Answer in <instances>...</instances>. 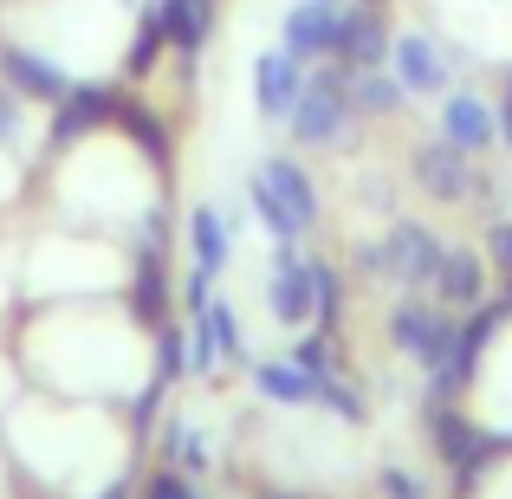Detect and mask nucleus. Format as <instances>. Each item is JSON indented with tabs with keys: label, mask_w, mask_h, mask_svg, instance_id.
<instances>
[{
	"label": "nucleus",
	"mask_w": 512,
	"mask_h": 499,
	"mask_svg": "<svg viewBox=\"0 0 512 499\" xmlns=\"http://www.w3.org/2000/svg\"><path fill=\"white\" fill-rule=\"evenodd\" d=\"M415 182H422L435 201H461L467 182H474V169H467V150H454V143L415 150Z\"/></svg>",
	"instance_id": "nucleus-8"
},
{
	"label": "nucleus",
	"mask_w": 512,
	"mask_h": 499,
	"mask_svg": "<svg viewBox=\"0 0 512 499\" xmlns=\"http://www.w3.org/2000/svg\"><path fill=\"white\" fill-rule=\"evenodd\" d=\"M253 208H260V221L273 227L279 240H292V234H305V227L318 221V188H312V175L299 163L273 156V163L253 175Z\"/></svg>",
	"instance_id": "nucleus-1"
},
{
	"label": "nucleus",
	"mask_w": 512,
	"mask_h": 499,
	"mask_svg": "<svg viewBox=\"0 0 512 499\" xmlns=\"http://www.w3.org/2000/svg\"><path fill=\"white\" fill-rule=\"evenodd\" d=\"M338 26H344V7L338 0H299L286 13V52L292 59H331L338 52Z\"/></svg>",
	"instance_id": "nucleus-4"
},
{
	"label": "nucleus",
	"mask_w": 512,
	"mask_h": 499,
	"mask_svg": "<svg viewBox=\"0 0 512 499\" xmlns=\"http://www.w3.org/2000/svg\"><path fill=\"white\" fill-rule=\"evenodd\" d=\"M435 286L448 292L454 305H467L480 292V260L474 253H441V273H435Z\"/></svg>",
	"instance_id": "nucleus-12"
},
{
	"label": "nucleus",
	"mask_w": 512,
	"mask_h": 499,
	"mask_svg": "<svg viewBox=\"0 0 512 499\" xmlns=\"http://www.w3.org/2000/svg\"><path fill=\"white\" fill-rule=\"evenodd\" d=\"M357 7H383V0H357Z\"/></svg>",
	"instance_id": "nucleus-14"
},
{
	"label": "nucleus",
	"mask_w": 512,
	"mask_h": 499,
	"mask_svg": "<svg viewBox=\"0 0 512 499\" xmlns=\"http://www.w3.org/2000/svg\"><path fill=\"white\" fill-rule=\"evenodd\" d=\"M188 240H195V266H201V273H221V266H227V221L214 208H195Z\"/></svg>",
	"instance_id": "nucleus-11"
},
{
	"label": "nucleus",
	"mask_w": 512,
	"mask_h": 499,
	"mask_svg": "<svg viewBox=\"0 0 512 499\" xmlns=\"http://www.w3.org/2000/svg\"><path fill=\"white\" fill-rule=\"evenodd\" d=\"M338 65L350 72H376L389 65V33H383V7H344V26H338Z\"/></svg>",
	"instance_id": "nucleus-5"
},
{
	"label": "nucleus",
	"mask_w": 512,
	"mask_h": 499,
	"mask_svg": "<svg viewBox=\"0 0 512 499\" xmlns=\"http://www.w3.org/2000/svg\"><path fill=\"white\" fill-rule=\"evenodd\" d=\"M0 78L13 85V98H33V104H59L72 91L65 65L39 46H0Z\"/></svg>",
	"instance_id": "nucleus-3"
},
{
	"label": "nucleus",
	"mask_w": 512,
	"mask_h": 499,
	"mask_svg": "<svg viewBox=\"0 0 512 499\" xmlns=\"http://www.w3.org/2000/svg\"><path fill=\"white\" fill-rule=\"evenodd\" d=\"M350 124V91L338 72H312L299 85V98H292V137L312 143V150H325V143H338Z\"/></svg>",
	"instance_id": "nucleus-2"
},
{
	"label": "nucleus",
	"mask_w": 512,
	"mask_h": 499,
	"mask_svg": "<svg viewBox=\"0 0 512 499\" xmlns=\"http://www.w3.org/2000/svg\"><path fill=\"white\" fill-rule=\"evenodd\" d=\"M156 20H163V33L182 52H195L201 39H208V26H214V7L208 0H156Z\"/></svg>",
	"instance_id": "nucleus-10"
},
{
	"label": "nucleus",
	"mask_w": 512,
	"mask_h": 499,
	"mask_svg": "<svg viewBox=\"0 0 512 499\" xmlns=\"http://www.w3.org/2000/svg\"><path fill=\"white\" fill-rule=\"evenodd\" d=\"M13 137H20V98L0 91V143H13Z\"/></svg>",
	"instance_id": "nucleus-13"
},
{
	"label": "nucleus",
	"mask_w": 512,
	"mask_h": 499,
	"mask_svg": "<svg viewBox=\"0 0 512 499\" xmlns=\"http://www.w3.org/2000/svg\"><path fill=\"white\" fill-rule=\"evenodd\" d=\"M389 65H396V85H402V91H415V98L441 91V78H448V65H441L435 39H422V33L389 39Z\"/></svg>",
	"instance_id": "nucleus-7"
},
{
	"label": "nucleus",
	"mask_w": 512,
	"mask_h": 499,
	"mask_svg": "<svg viewBox=\"0 0 512 499\" xmlns=\"http://www.w3.org/2000/svg\"><path fill=\"white\" fill-rule=\"evenodd\" d=\"M441 137L454 143V150H467V156H480V150H493V137H500V124H493V111L480 98H448V111H441Z\"/></svg>",
	"instance_id": "nucleus-9"
},
{
	"label": "nucleus",
	"mask_w": 512,
	"mask_h": 499,
	"mask_svg": "<svg viewBox=\"0 0 512 499\" xmlns=\"http://www.w3.org/2000/svg\"><path fill=\"white\" fill-rule=\"evenodd\" d=\"M299 85H305V72H299V59H292L286 46H273V52L253 59V111L260 117H292Z\"/></svg>",
	"instance_id": "nucleus-6"
}]
</instances>
